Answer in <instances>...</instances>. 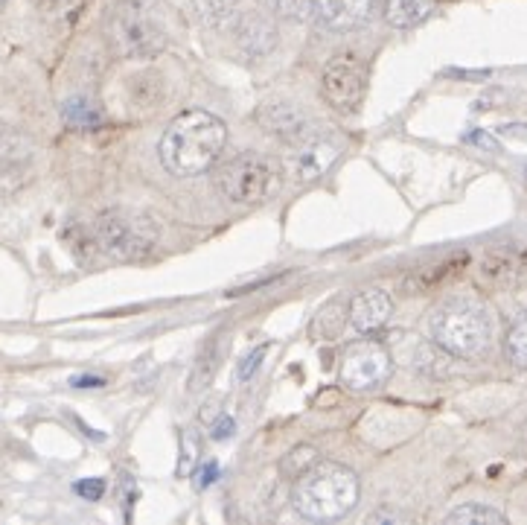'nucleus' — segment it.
I'll list each match as a JSON object with an SVG mask.
<instances>
[{
  "mask_svg": "<svg viewBox=\"0 0 527 525\" xmlns=\"http://www.w3.org/2000/svg\"><path fill=\"white\" fill-rule=\"evenodd\" d=\"M228 143V126L201 108L181 111L161 138V161L172 175H198L210 170Z\"/></svg>",
  "mask_w": 527,
  "mask_h": 525,
  "instance_id": "nucleus-1",
  "label": "nucleus"
},
{
  "mask_svg": "<svg viewBox=\"0 0 527 525\" xmlns=\"http://www.w3.org/2000/svg\"><path fill=\"white\" fill-rule=\"evenodd\" d=\"M362 496L359 476L338 461H315L292 485V505L303 520L335 523L347 517Z\"/></svg>",
  "mask_w": 527,
  "mask_h": 525,
  "instance_id": "nucleus-2",
  "label": "nucleus"
},
{
  "mask_svg": "<svg viewBox=\"0 0 527 525\" xmlns=\"http://www.w3.org/2000/svg\"><path fill=\"white\" fill-rule=\"evenodd\" d=\"M431 339L452 356L478 359L493 345V321L478 301L452 298L431 315Z\"/></svg>",
  "mask_w": 527,
  "mask_h": 525,
  "instance_id": "nucleus-3",
  "label": "nucleus"
},
{
  "mask_svg": "<svg viewBox=\"0 0 527 525\" xmlns=\"http://www.w3.org/2000/svg\"><path fill=\"white\" fill-rule=\"evenodd\" d=\"M102 30L108 47L123 59H152L166 47L164 27L140 0H117Z\"/></svg>",
  "mask_w": 527,
  "mask_h": 525,
  "instance_id": "nucleus-4",
  "label": "nucleus"
},
{
  "mask_svg": "<svg viewBox=\"0 0 527 525\" xmlns=\"http://www.w3.org/2000/svg\"><path fill=\"white\" fill-rule=\"evenodd\" d=\"M97 245L120 263H140L146 260L155 243H158V225L143 216V213H129V210H108L97 219Z\"/></svg>",
  "mask_w": 527,
  "mask_h": 525,
  "instance_id": "nucleus-5",
  "label": "nucleus"
},
{
  "mask_svg": "<svg viewBox=\"0 0 527 525\" xmlns=\"http://www.w3.org/2000/svg\"><path fill=\"white\" fill-rule=\"evenodd\" d=\"M219 190L236 205H260L271 199L280 187V170L274 161L260 155L233 158L219 170Z\"/></svg>",
  "mask_w": 527,
  "mask_h": 525,
  "instance_id": "nucleus-6",
  "label": "nucleus"
},
{
  "mask_svg": "<svg viewBox=\"0 0 527 525\" xmlns=\"http://www.w3.org/2000/svg\"><path fill=\"white\" fill-rule=\"evenodd\" d=\"M321 91H324V97L332 108L356 111L364 103V94H367V65L362 62V56H356L350 50L335 53L324 68Z\"/></svg>",
  "mask_w": 527,
  "mask_h": 525,
  "instance_id": "nucleus-7",
  "label": "nucleus"
},
{
  "mask_svg": "<svg viewBox=\"0 0 527 525\" xmlns=\"http://www.w3.org/2000/svg\"><path fill=\"white\" fill-rule=\"evenodd\" d=\"M394 374V359L382 342H359L344 353L341 362V385L350 391H373L385 385Z\"/></svg>",
  "mask_w": 527,
  "mask_h": 525,
  "instance_id": "nucleus-8",
  "label": "nucleus"
},
{
  "mask_svg": "<svg viewBox=\"0 0 527 525\" xmlns=\"http://www.w3.org/2000/svg\"><path fill=\"white\" fill-rule=\"evenodd\" d=\"M527 278V248L510 245L484 254L478 263V283L487 289H513Z\"/></svg>",
  "mask_w": 527,
  "mask_h": 525,
  "instance_id": "nucleus-9",
  "label": "nucleus"
},
{
  "mask_svg": "<svg viewBox=\"0 0 527 525\" xmlns=\"http://www.w3.org/2000/svg\"><path fill=\"white\" fill-rule=\"evenodd\" d=\"M391 313H394V301H391L388 292L364 289L350 304V324H353L356 333L370 336V333H376V330H382L388 324Z\"/></svg>",
  "mask_w": 527,
  "mask_h": 525,
  "instance_id": "nucleus-10",
  "label": "nucleus"
},
{
  "mask_svg": "<svg viewBox=\"0 0 527 525\" xmlns=\"http://www.w3.org/2000/svg\"><path fill=\"white\" fill-rule=\"evenodd\" d=\"M257 120H260L263 132L286 140V143H297V140L309 138V120H306V114L292 103L263 105V108L257 111Z\"/></svg>",
  "mask_w": 527,
  "mask_h": 525,
  "instance_id": "nucleus-11",
  "label": "nucleus"
},
{
  "mask_svg": "<svg viewBox=\"0 0 527 525\" xmlns=\"http://www.w3.org/2000/svg\"><path fill=\"white\" fill-rule=\"evenodd\" d=\"M309 3L315 18L327 30H353L364 24L376 9V0H309Z\"/></svg>",
  "mask_w": 527,
  "mask_h": 525,
  "instance_id": "nucleus-12",
  "label": "nucleus"
},
{
  "mask_svg": "<svg viewBox=\"0 0 527 525\" xmlns=\"http://www.w3.org/2000/svg\"><path fill=\"white\" fill-rule=\"evenodd\" d=\"M338 158V146L332 140L315 138L309 140L295 158V175L300 181H315L330 170Z\"/></svg>",
  "mask_w": 527,
  "mask_h": 525,
  "instance_id": "nucleus-13",
  "label": "nucleus"
},
{
  "mask_svg": "<svg viewBox=\"0 0 527 525\" xmlns=\"http://www.w3.org/2000/svg\"><path fill=\"white\" fill-rule=\"evenodd\" d=\"M236 35H239L242 50H248L251 56H263V53H268V50L277 44V30H274V24H271L265 15H260V12H251V15L239 18Z\"/></svg>",
  "mask_w": 527,
  "mask_h": 525,
  "instance_id": "nucleus-14",
  "label": "nucleus"
},
{
  "mask_svg": "<svg viewBox=\"0 0 527 525\" xmlns=\"http://www.w3.org/2000/svg\"><path fill=\"white\" fill-rule=\"evenodd\" d=\"M193 9L204 27L225 30L239 15V0H193Z\"/></svg>",
  "mask_w": 527,
  "mask_h": 525,
  "instance_id": "nucleus-15",
  "label": "nucleus"
},
{
  "mask_svg": "<svg viewBox=\"0 0 527 525\" xmlns=\"http://www.w3.org/2000/svg\"><path fill=\"white\" fill-rule=\"evenodd\" d=\"M461 266H466V257H455V260H449V263H440V266H434L429 272H414L411 278L402 283V289H405L408 295H423V292H429L434 286H440L446 278L458 275Z\"/></svg>",
  "mask_w": 527,
  "mask_h": 525,
  "instance_id": "nucleus-16",
  "label": "nucleus"
},
{
  "mask_svg": "<svg viewBox=\"0 0 527 525\" xmlns=\"http://www.w3.org/2000/svg\"><path fill=\"white\" fill-rule=\"evenodd\" d=\"M446 523L449 525H504L507 517L493 508V505H484V502H466L461 508L449 511L446 514Z\"/></svg>",
  "mask_w": 527,
  "mask_h": 525,
  "instance_id": "nucleus-17",
  "label": "nucleus"
},
{
  "mask_svg": "<svg viewBox=\"0 0 527 525\" xmlns=\"http://www.w3.org/2000/svg\"><path fill=\"white\" fill-rule=\"evenodd\" d=\"M62 114L73 129H94L102 123V111L85 97H73L62 105Z\"/></svg>",
  "mask_w": 527,
  "mask_h": 525,
  "instance_id": "nucleus-18",
  "label": "nucleus"
},
{
  "mask_svg": "<svg viewBox=\"0 0 527 525\" xmlns=\"http://www.w3.org/2000/svg\"><path fill=\"white\" fill-rule=\"evenodd\" d=\"M423 15H426L423 0H385V18L391 27H399V30L414 27Z\"/></svg>",
  "mask_w": 527,
  "mask_h": 525,
  "instance_id": "nucleus-19",
  "label": "nucleus"
},
{
  "mask_svg": "<svg viewBox=\"0 0 527 525\" xmlns=\"http://www.w3.org/2000/svg\"><path fill=\"white\" fill-rule=\"evenodd\" d=\"M449 362H452V353L440 348L437 342L434 345H423V348L417 350V368L431 374V377H446L449 374Z\"/></svg>",
  "mask_w": 527,
  "mask_h": 525,
  "instance_id": "nucleus-20",
  "label": "nucleus"
},
{
  "mask_svg": "<svg viewBox=\"0 0 527 525\" xmlns=\"http://www.w3.org/2000/svg\"><path fill=\"white\" fill-rule=\"evenodd\" d=\"M504 345H507V356H510V362L527 371V315H522V318H516V321H513V327L507 330Z\"/></svg>",
  "mask_w": 527,
  "mask_h": 525,
  "instance_id": "nucleus-21",
  "label": "nucleus"
},
{
  "mask_svg": "<svg viewBox=\"0 0 527 525\" xmlns=\"http://www.w3.org/2000/svg\"><path fill=\"white\" fill-rule=\"evenodd\" d=\"M315 461H318V450H315V447H306V444H300V447H295L292 453L280 461V473H283L286 479H292V482H295L297 476H300L303 470H309Z\"/></svg>",
  "mask_w": 527,
  "mask_h": 525,
  "instance_id": "nucleus-22",
  "label": "nucleus"
},
{
  "mask_svg": "<svg viewBox=\"0 0 527 525\" xmlns=\"http://www.w3.org/2000/svg\"><path fill=\"white\" fill-rule=\"evenodd\" d=\"M213 371H216V348L210 345V348L204 350V356L196 362V371H193V380H190V388L198 391V388H204V385L210 383V377H213Z\"/></svg>",
  "mask_w": 527,
  "mask_h": 525,
  "instance_id": "nucleus-23",
  "label": "nucleus"
},
{
  "mask_svg": "<svg viewBox=\"0 0 527 525\" xmlns=\"http://www.w3.org/2000/svg\"><path fill=\"white\" fill-rule=\"evenodd\" d=\"M277 12L292 21H303L312 12V3L309 0H277Z\"/></svg>",
  "mask_w": 527,
  "mask_h": 525,
  "instance_id": "nucleus-24",
  "label": "nucleus"
},
{
  "mask_svg": "<svg viewBox=\"0 0 527 525\" xmlns=\"http://www.w3.org/2000/svg\"><path fill=\"white\" fill-rule=\"evenodd\" d=\"M73 490L82 496V499H88V502H97L99 496L105 493V482L102 479H82V482H76Z\"/></svg>",
  "mask_w": 527,
  "mask_h": 525,
  "instance_id": "nucleus-25",
  "label": "nucleus"
},
{
  "mask_svg": "<svg viewBox=\"0 0 527 525\" xmlns=\"http://www.w3.org/2000/svg\"><path fill=\"white\" fill-rule=\"evenodd\" d=\"M263 356H265V348L254 350V353H251V356L245 359V365L239 368V380H251V374H254V371L260 368V359H263Z\"/></svg>",
  "mask_w": 527,
  "mask_h": 525,
  "instance_id": "nucleus-26",
  "label": "nucleus"
},
{
  "mask_svg": "<svg viewBox=\"0 0 527 525\" xmlns=\"http://www.w3.org/2000/svg\"><path fill=\"white\" fill-rule=\"evenodd\" d=\"M231 432H233V418L222 415V420L213 426V438H216V441H225V438H231Z\"/></svg>",
  "mask_w": 527,
  "mask_h": 525,
  "instance_id": "nucleus-27",
  "label": "nucleus"
},
{
  "mask_svg": "<svg viewBox=\"0 0 527 525\" xmlns=\"http://www.w3.org/2000/svg\"><path fill=\"white\" fill-rule=\"evenodd\" d=\"M498 132H501L504 138L527 140V123H510V126H501Z\"/></svg>",
  "mask_w": 527,
  "mask_h": 525,
  "instance_id": "nucleus-28",
  "label": "nucleus"
},
{
  "mask_svg": "<svg viewBox=\"0 0 527 525\" xmlns=\"http://www.w3.org/2000/svg\"><path fill=\"white\" fill-rule=\"evenodd\" d=\"M469 143H481V146H487V149H495V140H490L484 132H472V135H466Z\"/></svg>",
  "mask_w": 527,
  "mask_h": 525,
  "instance_id": "nucleus-29",
  "label": "nucleus"
},
{
  "mask_svg": "<svg viewBox=\"0 0 527 525\" xmlns=\"http://www.w3.org/2000/svg\"><path fill=\"white\" fill-rule=\"evenodd\" d=\"M73 385L76 388H97V385H102V380L99 377H73Z\"/></svg>",
  "mask_w": 527,
  "mask_h": 525,
  "instance_id": "nucleus-30",
  "label": "nucleus"
},
{
  "mask_svg": "<svg viewBox=\"0 0 527 525\" xmlns=\"http://www.w3.org/2000/svg\"><path fill=\"white\" fill-rule=\"evenodd\" d=\"M213 479H216V464H207V467H204V473H201V482H198V485L204 488V485H210Z\"/></svg>",
  "mask_w": 527,
  "mask_h": 525,
  "instance_id": "nucleus-31",
  "label": "nucleus"
},
{
  "mask_svg": "<svg viewBox=\"0 0 527 525\" xmlns=\"http://www.w3.org/2000/svg\"><path fill=\"white\" fill-rule=\"evenodd\" d=\"M522 435H525V447H527V423H525V429H522Z\"/></svg>",
  "mask_w": 527,
  "mask_h": 525,
  "instance_id": "nucleus-32",
  "label": "nucleus"
},
{
  "mask_svg": "<svg viewBox=\"0 0 527 525\" xmlns=\"http://www.w3.org/2000/svg\"><path fill=\"white\" fill-rule=\"evenodd\" d=\"M440 3H446V0H440Z\"/></svg>",
  "mask_w": 527,
  "mask_h": 525,
  "instance_id": "nucleus-33",
  "label": "nucleus"
}]
</instances>
